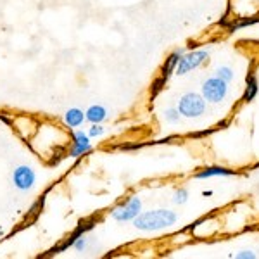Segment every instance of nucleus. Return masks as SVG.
Listing matches in <instances>:
<instances>
[{
    "label": "nucleus",
    "mask_w": 259,
    "mask_h": 259,
    "mask_svg": "<svg viewBox=\"0 0 259 259\" xmlns=\"http://www.w3.org/2000/svg\"><path fill=\"white\" fill-rule=\"evenodd\" d=\"M104 133H106V128L102 126V123H100V124H92L90 130H89L90 139H99V137H102Z\"/></svg>",
    "instance_id": "16"
},
{
    "label": "nucleus",
    "mask_w": 259,
    "mask_h": 259,
    "mask_svg": "<svg viewBox=\"0 0 259 259\" xmlns=\"http://www.w3.org/2000/svg\"><path fill=\"white\" fill-rule=\"evenodd\" d=\"M142 212V200L137 195H130V197L116 206L111 211V218L118 223H126V221H133Z\"/></svg>",
    "instance_id": "2"
},
{
    "label": "nucleus",
    "mask_w": 259,
    "mask_h": 259,
    "mask_svg": "<svg viewBox=\"0 0 259 259\" xmlns=\"http://www.w3.org/2000/svg\"><path fill=\"white\" fill-rule=\"evenodd\" d=\"M36 183V173L31 166L21 164L12 171V185L21 192H28L35 187Z\"/></svg>",
    "instance_id": "5"
},
{
    "label": "nucleus",
    "mask_w": 259,
    "mask_h": 259,
    "mask_svg": "<svg viewBox=\"0 0 259 259\" xmlns=\"http://www.w3.org/2000/svg\"><path fill=\"white\" fill-rule=\"evenodd\" d=\"M207 57H209V52H207V50H194V52L183 54V56L180 57L175 73H177V74L190 73V71L200 68V66L206 62Z\"/></svg>",
    "instance_id": "4"
},
{
    "label": "nucleus",
    "mask_w": 259,
    "mask_h": 259,
    "mask_svg": "<svg viewBox=\"0 0 259 259\" xmlns=\"http://www.w3.org/2000/svg\"><path fill=\"white\" fill-rule=\"evenodd\" d=\"M94 145H92V139L89 137V133L85 132H74L71 137V145L68 149V156L73 159H81L87 154L92 152Z\"/></svg>",
    "instance_id": "7"
},
{
    "label": "nucleus",
    "mask_w": 259,
    "mask_h": 259,
    "mask_svg": "<svg viewBox=\"0 0 259 259\" xmlns=\"http://www.w3.org/2000/svg\"><path fill=\"white\" fill-rule=\"evenodd\" d=\"M178 216L175 211L169 209H154V211H145L140 212L135 220H133V225H135L137 230H144V232H156V230H164L169 228L177 223Z\"/></svg>",
    "instance_id": "1"
},
{
    "label": "nucleus",
    "mask_w": 259,
    "mask_h": 259,
    "mask_svg": "<svg viewBox=\"0 0 259 259\" xmlns=\"http://www.w3.org/2000/svg\"><path fill=\"white\" fill-rule=\"evenodd\" d=\"M254 257H256V254L252 250H242V252L237 254V259H254Z\"/></svg>",
    "instance_id": "18"
},
{
    "label": "nucleus",
    "mask_w": 259,
    "mask_h": 259,
    "mask_svg": "<svg viewBox=\"0 0 259 259\" xmlns=\"http://www.w3.org/2000/svg\"><path fill=\"white\" fill-rule=\"evenodd\" d=\"M177 109L185 118H199L206 111V99L199 94H185L178 100Z\"/></svg>",
    "instance_id": "3"
},
{
    "label": "nucleus",
    "mask_w": 259,
    "mask_h": 259,
    "mask_svg": "<svg viewBox=\"0 0 259 259\" xmlns=\"http://www.w3.org/2000/svg\"><path fill=\"white\" fill-rule=\"evenodd\" d=\"M87 244H89V239H87V233H83V235H80V237H76L74 239V242H73V247L74 250H78V252H83V250L87 249Z\"/></svg>",
    "instance_id": "13"
},
{
    "label": "nucleus",
    "mask_w": 259,
    "mask_h": 259,
    "mask_svg": "<svg viewBox=\"0 0 259 259\" xmlns=\"http://www.w3.org/2000/svg\"><path fill=\"white\" fill-rule=\"evenodd\" d=\"M257 92H259V85H257L256 74L249 73L247 74V87H245V92H244V100H245V102L254 100V97L257 95Z\"/></svg>",
    "instance_id": "12"
},
{
    "label": "nucleus",
    "mask_w": 259,
    "mask_h": 259,
    "mask_svg": "<svg viewBox=\"0 0 259 259\" xmlns=\"http://www.w3.org/2000/svg\"><path fill=\"white\" fill-rule=\"evenodd\" d=\"M85 121H87L85 112L81 109H78V107H71L64 114V123L68 128H78V126H81Z\"/></svg>",
    "instance_id": "11"
},
{
    "label": "nucleus",
    "mask_w": 259,
    "mask_h": 259,
    "mask_svg": "<svg viewBox=\"0 0 259 259\" xmlns=\"http://www.w3.org/2000/svg\"><path fill=\"white\" fill-rule=\"evenodd\" d=\"M187 200H189V192L185 189H178L175 192V202L177 204H185Z\"/></svg>",
    "instance_id": "17"
},
{
    "label": "nucleus",
    "mask_w": 259,
    "mask_h": 259,
    "mask_svg": "<svg viewBox=\"0 0 259 259\" xmlns=\"http://www.w3.org/2000/svg\"><path fill=\"white\" fill-rule=\"evenodd\" d=\"M228 94V87H227V81H223L221 78L214 76V78H209L202 83V97L209 102H214L218 104L221 102Z\"/></svg>",
    "instance_id": "6"
},
{
    "label": "nucleus",
    "mask_w": 259,
    "mask_h": 259,
    "mask_svg": "<svg viewBox=\"0 0 259 259\" xmlns=\"http://www.w3.org/2000/svg\"><path fill=\"white\" fill-rule=\"evenodd\" d=\"M183 54H185V49H177V50H173V52L169 54V57L166 59L164 66H162V69H161V76H159L161 80H164V81L169 80V76L175 73L180 57H182Z\"/></svg>",
    "instance_id": "8"
},
{
    "label": "nucleus",
    "mask_w": 259,
    "mask_h": 259,
    "mask_svg": "<svg viewBox=\"0 0 259 259\" xmlns=\"http://www.w3.org/2000/svg\"><path fill=\"white\" fill-rule=\"evenodd\" d=\"M233 175H237L233 169L223 168V166H209V168L195 173L194 178L195 180H206V178H212V177H233Z\"/></svg>",
    "instance_id": "9"
},
{
    "label": "nucleus",
    "mask_w": 259,
    "mask_h": 259,
    "mask_svg": "<svg viewBox=\"0 0 259 259\" xmlns=\"http://www.w3.org/2000/svg\"><path fill=\"white\" fill-rule=\"evenodd\" d=\"M216 76L218 78H221V80L223 81H232L233 80V76H235V74H233V71L230 69V68H227V66H223V68H218V71H216Z\"/></svg>",
    "instance_id": "14"
},
{
    "label": "nucleus",
    "mask_w": 259,
    "mask_h": 259,
    "mask_svg": "<svg viewBox=\"0 0 259 259\" xmlns=\"http://www.w3.org/2000/svg\"><path fill=\"white\" fill-rule=\"evenodd\" d=\"M85 118L92 124H100L107 119V109L100 104H94L85 111Z\"/></svg>",
    "instance_id": "10"
},
{
    "label": "nucleus",
    "mask_w": 259,
    "mask_h": 259,
    "mask_svg": "<svg viewBox=\"0 0 259 259\" xmlns=\"http://www.w3.org/2000/svg\"><path fill=\"white\" fill-rule=\"evenodd\" d=\"M180 116H182V114L178 112V109H173V107L164 111V119L168 121V123H171V124H177L180 121Z\"/></svg>",
    "instance_id": "15"
}]
</instances>
